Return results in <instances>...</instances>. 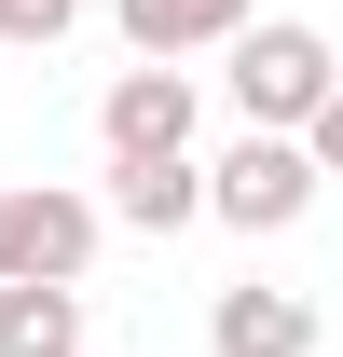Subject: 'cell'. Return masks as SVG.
<instances>
[{
  "label": "cell",
  "mask_w": 343,
  "mask_h": 357,
  "mask_svg": "<svg viewBox=\"0 0 343 357\" xmlns=\"http://www.w3.org/2000/svg\"><path fill=\"white\" fill-rule=\"evenodd\" d=\"M343 83V55H330V28H302V14H247L234 42H220V96L247 110V124H289L302 137V110Z\"/></svg>",
  "instance_id": "cell-1"
},
{
  "label": "cell",
  "mask_w": 343,
  "mask_h": 357,
  "mask_svg": "<svg viewBox=\"0 0 343 357\" xmlns=\"http://www.w3.org/2000/svg\"><path fill=\"white\" fill-rule=\"evenodd\" d=\"M316 192H330V178H316V151H302L289 124H247V137L206 165V220H220V234H289Z\"/></svg>",
  "instance_id": "cell-2"
},
{
  "label": "cell",
  "mask_w": 343,
  "mask_h": 357,
  "mask_svg": "<svg viewBox=\"0 0 343 357\" xmlns=\"http://www.w3.org/2000/svg\"><path fill=\"white\" fill-rule=\"evenodd\" d=\"M96 192H55V178H28V192H0V275H69L83 289V261H96Z\"/></svg>",
  "instance_id": "cell-3"
},
{
  "label": "cell",
  "mask_w": 343,
  "mask_h": 357,
  "mask_svg": "<svg viewBox=\"0 0 343 357\" xmlns=\"http://www.w3.org/2000/svg\"><path fill=\"white\" fill-rule=\"evenodd\" d=\"M192 124H206V83H192L178 55H137L124 83L96 96V137H110V151H192Z\"/></svg>",
  "instance_id": "cell-4"
},
{
  "label": "cell",
  "mask_w": 343,
  "mask_h": 357,
  "mask_svg": "<svg viewBox=\"0 0 343 357\" xmlns=\"http://www.w3.org/2000/svg\"><path fill=\"white\" fill-rule=\"evenodd\" d=\"M96 220H124V234H192V220H206V165H192V151H110Z\"/></svg>",
  "instance_id": "cell-5"
},
{
  "label": "cell",
  "mask_w": 343,
  "mask_h": 357,
  "mask_svg": "<svg viewBox=\"0 0 343 357\" xmlns=\"http://www.w3.org/2000/svg\"><path fill=\"white\" fill-rule=\"evenodd\" d=\"M206 357H316V303L302 289H220L206 303Z\"/></svg>",
  "instance_id": "cell-6"
},
{
  "label": "cell",
  "mask_w": 343,
  "mask_h": 357,
  "mask_svg": "<svg viewBox=\"0 0 343 357\" xmlns=\"http://www.w3.org/2000/svg\"><path fill=\"white\" fill-rule=\"evenodd\" d=\"M0 357H83V289L69 275H0Z\"/></svg>",
  "instance_id": "cell-7"
},
{
  "label": "cell",
  "mask_w": 343,
  "mask_h": 357,
  "mask_svg": "<svg viewBox=\"0 0 343 357\" xmlns=\"http://www.w3.org/2000/svg\"><path fill=\"white\" fill-rule=\"evenodd\" d=\"M247 14H261V0H110V28H124L137 55H220Z\"/></svg>",
  "instance_id": "cell-8"
},
{
  "label": "cell",
  "mask_w": 343,
  "mask_h": 357,
  "mask_svg": "<svg viewBox=\"0 0 343 357\" xmlns=\"http://www.w3.org/2000/svg\"><path fill=\"white\" fill-rule=\"evenodd\" d=\"M83 0H0V42H69Z\"/></svg>",
  "instance_id": "cell-9"
},
{
  "label": "cell",
  "mask_w": 343,
  "mask_h": 357,
  "mask_svg": "<svg viewBox=\"0 0 343 357\" xmlns=\"http://www.w3.org/2000/svg\"><path fill=\"white\" fill-rule=\"evenodd\" d=\"M302 151H316V178H343V83L316 96V110H302Z\"/></svg>",
  "instance_id": "cell-10"
},
{
  "label": "cell",
  "mask_w": 343,
  "mask_h": 357,
  "mask_svg": "<svg viewBox=\"0 0 343 357\" xmlns=\"http://www.w3.org/2000/svg\"><path fill=\"white\" fill-rule=\"evenodd\" d=\"M0 192H14V178H0Z\"/></svg>",
  "instance_id": "cell-11"
}]
</instances>
